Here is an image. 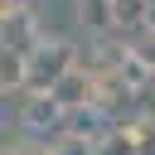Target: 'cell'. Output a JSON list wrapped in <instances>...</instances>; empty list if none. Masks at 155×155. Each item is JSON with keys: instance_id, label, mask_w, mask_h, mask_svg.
<instances>
[{"instance_id": "3957f363", "label": "cell", "mask_w": 155, "mask_h": 155, "mask_svg": "<svg viewBox=\"0 0 155 155\" xmlns=\"http://www.w3.org/2000/svg\"><path fill=\"white\" fill-rule=\"evenodd\" d=\"M145 24H150V29H155V0H150V15H145Z\"/></svg>"}, {"instance_id": "7a4b0ae2", "label": "cell", "mask_w": 155, "mask_h": 155, "mask_svg": "<svg viewBox=\"0 0 155 155\" xmlns=\"http://www.w3.org/2000/svg\"><path fill=\"white\" fill-rule=\"evenodd\" d=\"M150 0H102V29H140Z\"/></svg>"}, {"instance_id": "6da1fadb", "label": "cell", "mask_w": 155, "mask_h": 155, "mask_svg": "<svg viewBox=\"0 0 155 155\" xmlns=\"http://www.w3.org/2000/svg\"><path fill=\"white\" fill-rule=\"evenodd\" d=\"M73 63H78L73 39H63V34H44V39L19 58V82L34 87V92H53V87L73 73Z\"/></svg>"}]
</instances>
